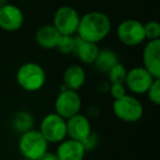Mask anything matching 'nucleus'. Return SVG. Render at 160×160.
Masks as SVG:
<instances>
[{
	"label": "nucleus",
	"mask_w": 160,
	"mask_h": 160,
	"mask_svg": "<svg viewBox=\"0 0 160 160\" xmlns=\"http://www.w3.org/2000/svg\"><path fill=\"white\" fill-rule=\"evenodd\" d=\"M111 20L103 12L91 11L80 17L77 36L85 41L98 44L111 32Z\"/></svg>",
	"instance_id": "nucleus-1"
},
{
	"label": "nucleus",
	"mask_w": 160,
	"mask_h": 160,
	"mask_svg": "<svg viewBox=\"0 0 160 160\" xmlns=\"http://www.w3.org/2000/svg\"><path fill=\"white\" fill-rule=\"evenodd\" d=\"M16 79L20 88L28 92H36L44 87L46 82V72L38 62H24L19 67Z\"/></svg>",
	"instance_id": "nucleus-2"
},
{
	"label": "nucleus",
	"mask_w": 160,
	"mask_h": 160,
	"mask_svg": "<svg viewBox=\"0 0 160 160\" xmlns=\"http://www.w3.org/2000/svg\"><path fill=\"white\" fill-rule=\"evenodd\" d=\"M112 110L118 120L126 123L137 122L144 114L142 103L134 96H129L127 93L113 101Z\"/></svg>",
	"instance_id": "nucleus-3"
},
{
	"label": "nucleus",
	"mask_w": 160,
	"mask_h": 160,
	"mask_svg": "<svg viewBox=\"0 0 160 160\" xmlns=\"http://www.w3.org/2000/svg\"><path fill=\"white\" fill-rule=\"evenodd\" d=\"M48 149V142L40 131L30 129L21 134L19 139V150L23 158L36 160Z\"/></svg>",
	"instance_id": "nucleus-4"
},
{
	"label": "nucleus",
	"mask_w": 160,
	"mask_h": 160,
	"mask_svg": "<svg viewBox=\"0 0 160 160\" xmlns=\"http://www.w3.org/2000/svg\"><path fill=\"white\" fill-rule=\"evenodd\" d=\"M40 133L48 144H58L67 137L66 120L57 113L47 114L41 121Z\"/></svg>",
	"instance_id": "nucleus-5"
},
{
	"label": "nucleus",
	"mask_w": 160,
	"mask_h": 160,
	"mask_svg": "<svg viewBox=\"0 0 160 160\" xmlns=\"http://www.w3.org/2000/svg\"><path fill=\"white\" fill-rule=\"evenodd\" d=\"M81 105V97L78 91L70 89L60 90L55 100V113L67 120L79 113Z\"/></svg>",
	"instance_id": "nucleus-6"
},
{
	"label": "nucleus",
	"mask_w": 160,
	"mask_h": 160,
	"mask_svg": "<svg viewBox=\"0 0 160 160\" xmlns=\"http://www.w3.org/2000/svg\"><path fill=\"white\" fill-rule=\"evenodd\" d=\"M80 16L72 7L62 6L56 10L53 19V25L60 35H75L77 33Z\"/></svg>",
	"instance_id": "nucleus-7"
},
{
	"label": "nucleus",
	"mask_w": 160,
	"mask_h": 160,
	"mask_svg": "<svg viewBox=\"0 0 160 160\" xmlns=\"http://www.w3.org/2000/svg\"><path fill=\"white\" fill-rule=\"evenodd\" d=\"M118 38L126 46H137L146 40L144 24L134 19L122 21L118 27Z\"/></svg>",
	"instance_id": "nucleus-8"
},
{
	"label": "nucleus",
	"mask_w": 160,
	"mask_h": 160,
	"mask_svg": "<svg viewBox=\"0 0 160 160\" xmlns=\"http://www.w3.org/2000/svg\"><path fill=\"white\" fill-rule=\"evenodd\" d=\"M155 78L148 72L144 67H134L127 70L125 78V87L134 94H144L152 83Z\"/></svg>",
	"instance_id": "nucleus-9"
},
{
	"label": "nucleus",
	"mask_w": 160,
	"mask_h": 160,
	"mask_svg": "<svg viewBox=\"0 0 160 160\" xmlns=\"http://www.w3.org/2000/svg\"><path fill=\"white\" fill-rule=\"evenodd\" d=\"M144 68L155 79L160 78V38L150 40L142 51Z\"/></svg>",
	"instance_id": "nucleus-10"
},
{
	"label": "nucleus",
	"mask_w": 160,
	"mask_h": 160,
	"mask_svg": "<svg viewBox=\"0 0 160 160\" xmlns=\"http://www.w3.org/2000/svg\"><path fill=\"white\" fill-rule=\"evenodd\" d=\"M24 22V17L20 8L9 5L0 8V29L7 32H16L20 30Z\"/></svg>",
	"instance_id": "nucleus-11"
},
{
	"label": "nucleus",
	"mask_w": 160,
	"mask_h": 160,
	"mask_svg": "<svg viewBox=\"0 0 160 160\" xmlns=\"http://www.w3.org/2000/svg\"><path fill=\"white\" fill-rule=\"evenodd\" d=\"M66 126L67 136L78 142H82L92 132L89 118L80 113H77L76 115L67 118Z\"/></svg>",
	"instance_id": "nucleus-12"
},
{
	"label": "nucleus",
	"mask_w": 160,
	"mask_h": 160,
	"mask_svg": "<svg viewBox=\"0 0 160 160\" xmlns=\"http://www.w3.org/2000/svg\"><path fill=\"white\" fill-rule=\"evenodd\" d=\"M58 144L59 145L55 152L58 160H83L87 151L85 150L81 142L69 138Z\"/></svg>",
	"instance_id": "nucleus-13"
},
{
	"label": "nucleus",
	"mask_w": 160,
	"mask_h": 160,
	"mask_svg": "<svg viewBox=\"0 0 160 160\" xmlns=\"http://www.w3.org/2000/svg\"><path fill=\"white\" fill-rule=\"evenodd\" d=\"M86 71L79 65H71L67 67L62 75V85L67 89L78 91L86 82Z\"/></svg>",
	"instance_id": "nucleus-14"
},
{
	"label": "nucleus",
	"mask_w": 160,
	"mask_h": 160,
	"mask_svg": "<svg viewBox=\"0 0 160 160\" xmlns=\"http://www.w3.org/2000/svg\"><path fill=\"white\" fill-rule=\"evenodd\" d=\"M99 47L96 43H91L76 36V46L73 53L83 64H93L99 54Z\"/></svg>",
	"instance_id": "nucleus-15"
},
{
	"label": "nucleus",
	"mask_w": 160,
	"mask_h": 160,
	"mask_svg": "<svg viewBox=\"0 0 160 160\" xmlns=\"http://www.w3.org/2000/svg\"><path fill=\"white\" fill-rule=\"evenodd\" d=\"M59 38L60 33L56 30V28L53 24L43 25L35 33V40L38 44L45 49L56 48Z\"/></svg>",
	"instance_id": "nucleus-16"
},
{
	"label": "nucleus",
	"mask_w": 160,
	"mask_h": 160,
	"mask_svg": "<svg viewBox=\"0 0 160 160\" xmlns=\"http://www.w3.org/2000/svg\"><path fill=\"white\" fill-rule=\"evenodd\" d=\"M118 62V57L115 52H113L112 49L109 48H104L99 51V54L93 64L98 70L102 71V72H108Z\"/></svg>",
	"instance_id": "nucleus-17"
},
{
	"label": "nucleus",
	"mask_w": 160,
	"mask_h": 160,
	"mask_svg": "<svg viewBox=\"0 0 160 160\" xmlns=\"http://www.w3.org/2000/svg\"><path fill=\"white\" fill-rule=\"evenodd\" d=\"M12 126L19 133H24L33 128L34 118L31 113L27 111H20L12 118Z\"/></svg>",
	"instance_id": "nucleus-18"
},
{
	"label": "nucleus",
	"mask_w": 160,
	"mask_h": 160,
	"mask_svg": "<svg viewBox=\"0 0 160 160\" xmlns=\"http://www.w3.org/2000/svg\"><path fill=\"white\" fill-rule=\"evenodd\" d=\"M108 79H109L110 83H124L125 78L127 75V69L123 64L120 62L116 65H114L109 71H108Z\"/></svg>",
	"instance_id": "nucleus-19"
},
{
	"label": "nucleus",
	"mask_w": 160,
	"mask_h": 160,
	"mask_svg": "<svg viewBox=\"0 0 160 160\" xmlns=\"http://www.w3.org/2000/svg\"><path fill=\"white\" fill-rule=\"evenodd\" d=\"M76 46V36L73 35H60L56 45V48L62 54L68 55L73 53Z\"/></svg>",
	"instance_id": "nucleus-20"
},
{
	"label": "nucleus",
	"mask_w": 160,
	"mask_h": 160,
	"mask_svg": "<svg viewBox=\"0 0 160 160\" xmlns=\"http://www.w3.org/2000/svg\"><path fill=\"white\" fill-rule=\"evenodd\" d=\"M146 94L148 97L149 101L152 104L155 105L160 104V78L153 80L152 83L150 85V87L147 90Z\"/></svg>",
	"instance_id": "nucleus-21"
},
{
	"label": "nucleus",
	"mask_w": 160,
	"mask_h": 160,
	"mask_svg": "<svg viewBox=\"0 0 160 160\" xmlns=\"http://www.w3.org/2000/svg\"><path fill=\"white\" fill-rule=\"evenodd\" d=\"M145 38L147 40H157L160 38V24L157 21H149L144 24Z\"/></svg>",
	"instance_id": "nucleus-22"
},
{
	"label": "nucleus",
	"mask_w": 160,
	"mask_h": 160,
	"mask_svg": "<svg viewBox=\"0 0 160 160\" xmlns=\"http://www.w3.org/2000/svg\"><path fill=\"white\" fill-rule=\"evenodd\" d=\"M82 145H83V148H85L86 151H89V150H93L99 144V137L96 133L91 132L90 135L88 137H86L85 139L82 140Z\"/></svg>",
	"instance_id": "nucleus-23"
},
{
	"label": "nucleus",
	"mask_w": 160,
	"mask_h": 160,
	"mask_svg": "<svg viewBox=\"0 0 160 160\" xmlns=\"http://www.w3.org/2000/svg\"><path fill=\"white\" fill-rule=\"evenodd\" d=\"M110 93H111L112 98L115 100L124 94H126V87L124 83H112L111 88H110Z\"/></svg>",
	"instance_id": "nucleus-24"
},
{
	"label": "nucleus",
	"mask_w": 160,
	"mask_h": 160,
	"mask_svg": "<svg viewBox=\"0 0 160 160\" xmlns=\"http://www.w3.org/2000/svg\"><path fill=\"white\" fill-rule=\"evenodd\" d=\"M36 160H58L57 156L55 152H51V151L47 150L46 152H44L40 158H38Z\"/></svg>",
	"instance_id": "nucleus-25"
},
{
	"label": "nucleus",
	"mask_w": 160,
	"mask_h": 160,
	"mask_svg": "<svg viewBox=\"0 0 160 160\" xmlns=\"http://www.w3.org/2000/svg\"><path fill=\"white\" fill-rule=\"evenodd\" d=\"M8 3V0H0V8L3 7Z\"/></svg>",
	"instance_id": "nucleus-26"
},
{
	"label": "nucleus",
	"mask_w": 160,
	"mask_h": 160,
	"mask_svg": "<svg viewBox=\"0 0 160 160\" xmlns=\"http://www.w3.org/2000/svg\"><path fill=\"white\" fill-rule=\"evenodd\" d=\"M23 160H30V159H25V158H24V159H23Z\"/></svg>",
	"instance_id": "nucleus-27"
}]
</instances>
